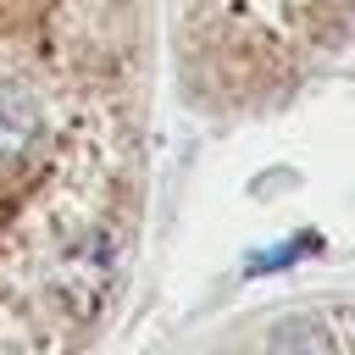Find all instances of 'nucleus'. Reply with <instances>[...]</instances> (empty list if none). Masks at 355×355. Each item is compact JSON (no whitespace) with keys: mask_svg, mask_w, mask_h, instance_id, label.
Returning a JSON list of instances; mask_svg holds the SVG:
<instances>
[{"mask_svg":"<svg viewBox=\"0 0 355 355\" xmlns=\"http://www.w3.org/2000/svg\"><path fill=\"white\" fill-rule=\"evenodd\" d=\"M272 349L277 355H333V338L322 322H288V327H277Z\"/></svg>","mask_w":355,"mask_h":355,"instance_id":"nucleus-1","label":"nucleus"}]
</instances>
